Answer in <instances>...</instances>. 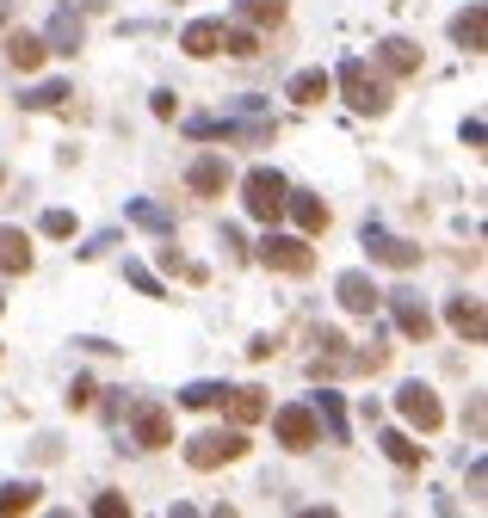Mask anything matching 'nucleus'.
I'll list each match as a JSON object with an SVG mask.
<instances>
[{
    "label": "nucleus",
    "mask_w": 488,
    "mask_h": 518,
    "mask_svg": "<svg viewBox=\"0 0 488 518\" xmlns=\"http://www.w3.org/2000/svg\"><path fill=\"white\" fill-rule=\"evenodd\" d=\"M278 352V340H272V333H254V346H248V358H272Z\"/></svg>",
    "instance_id": "obj_34"
},
{
    "label": "nucleus",
    "mask_w": 488,
    "mask_h": 518,
    "mask_svg": "<svg viewBox=\"0 0 488 518\" xmlns=\"http://www.w3.org/2000/svg\"><path fill=\"white\" fill-rule=\"evenodd\" d=\"M0 56H7L19 74H38V68H44V56H50V50H44V31H25V25H13L7 37H0Z\"/></svg>",
    "instance_id": "obj_9"
},
{
    "label": "nucleus",
    "mask_w": 488,
    "mask_h": 518,
    "mask_svg": "<svg viewBox=\"0 0 488 518\" xmlns=\"http://www.w3.org/2000/svg\"><path fill=\"white\" fill-rule=\"evenodd\" d=\"M396 414H402L408 426H421V432H439L445 407H439V395H433L427 383H402V389H396Z\"/></svg>",
    "instance_id": "obj_8"
},
{
    "label": "nucleus",
    "mask_w": 488,
    "mask_h": 518,
    "mask_svg": "<svg viewBox=\"0 0 488 518\" xmlns=\"http://www.w3.org/2000/svg\"><path fill=\"white\" fill-rule=\"evenodd\" d=\"M130 222H143V229H155V235H173V216L161 204H149V198H130Z\"/></svg>",
    "instance_id": "obj_26"
},
{
    "label": "nucleus",
    "mask_w": 488,
    "mask_h": 518,
    "mask_svg": "<svg viewBox=\"0 0 488 518\" xmlns=\"http://www.w3.org/2000/svg\"><path fill=\"white\" fill-rule=\"evenodd\" d=\"M223 50H229V56H241V62H254V56H260V31H254V25L223 31Z\"/></svg>",
    "instance_id": "obj_27"
},
{
    "label": "nucleus",
    "mask_w": 488,
    "mask_h": 518,
    "mask_svg": "<svg viewBox=\"0 0 488 518\" xmlns=\"http://www.w3.org/2000/svg\"><path fill=\"white\" fill-rule=\"evenodd\" d=\"M38 229H44L50 241H68V235H75V216H68V210H44V222H38Z\"/></svg>",
    "instance_id": "obj_31"
},
{
    "label": "nucleus",
    "mask_w": 488,
    "mask_h": 518,
    "mask_svg": "<svg viewBox=\"0 0 488 518\" xmlns=\"http://www.w3.org/2000/svg\"><path fill=\"white\" fill-rule=\"evenodd\" d=\"M266 414H272V407H266ZM272 438L285 444V451H316V444H322V420H316V407H309V401L278 407V414H272Z\"/></svg>",
    "instance_id": "obj_4"
},
{
    "label": "nucleus",
    "mask_w": 488,
    "mask_h": 518,
    "mask_svg": "<svg viewBox=\"0 0 488 518\" xmlns=\"http://www.w3.org/2000/svg\"><path fill=\"white\" fill-rule=\"evenodd\" d=\"M0 272H7V278L31 272V235L25 229H0Z\"/></svg>",
    "instance_id": "obj_20"
},
{
    "label": "nucleus",
    "mask_w": 488,
    "mask_h": 518,
    "mask_svg": "<svg viewBox=\"0 0 488 518\" xmlns=\"http://www.w3.org/2000/svg\"><path fill=\"white\" fill-rule=\"evenodd\" d=\"M383 303H390V315H396V327L408 333V340H433V309L421 303V296H408V290H390Z\"/></svg>",
    "instance_id": "obj_11"
},
{
    "label": "nucleus",
    "mask_w": 488,
    "mask_h": 518,
    "mask_svg": "<svg viewBox=\"0 0 488 518\" xmlns=\"http://www.w3.org/2000/svg\"><path fill=\"white\" fill-rule=\"evenodd\" d=\"M260 266L285 272V278H309V272H316V247H309V235H278V229H266Z\"/></svg>",
    "instance_id": "obj_3"
},
{
    "label": "nucleus",
    "mask_w": 488,
    "mask_h": 518,
    "mask_svg": "<svg viewBox=\"0 0 488 518\" xmlns=\"http://www.w3.org/2000/svg\"><path fill=\"white\" fill-rule=\"evenodd\" d=\"M124 278H130L136 290H143V296H167V290H161V278H155L149 266H136V259H124Z\"/></svg>",
    "instance_id": "obj_30"
},
{
    "label": "nucleus",
    "mask_w": 488,
    "mask_h": 518,
    "mask_svg": "<svg viewBox=\"0 0 488 518\" xmlns=\"http://www.w3.org/2000/svg\"><path fill=\"white\" fill-rule=\"evenodd\" d=\"M217 395H223V383H186L180 407H217Z\"/></svg>",
    "instance_id": "obj_29"
},
{
    "label": "nucleus",
    "mask_w": 488,
    "mask_h": 518,
    "mask_svg": "<svg viewBox=\"0 0 488 518\" xmlns=\"http://www.w3.org/2000/svg\"><path fill=\"white\" fill-rule=\"evenodd\" d=\"M62 99H68V81H44V87H31L19 105H25V111H56Z\"/></svg>",
    "instance_id": "obj_28"
},
{
    "label": "nucleus",
    "mask_w": 488,
    "mask_h": 518,
    "mask_svg": "<svg viewBox=\"0 0 488 518\" xmlns=\"http://www.w3.org/2000/svg\"><path fill=\"white\" fill-rule=\"evenodd\" d=\"M445 321H451V333H458V340H470V346H482V340H488V315H482V296H451Z\"/></svg>",
    "instance_id": "obj_12"
},
{
    "label": "nucleus",
    "mask_w": 488,
    "mask_h": 518,
    "mask_svg": "<svg viewBox=\"0 0 488 518\" xmlns=\"http://www.w3.org/2000/svg\"><path fill=\"white\" fill-rule=\"evenodd\" d=\"M316 420H328V438H334V444H346V414H340V395H334V389H322V395H316Z\"/></svg>",
    "instance_id": "obj_25"
},
{
    "label": "nucleus",
    "mask_w": 488,
    "mask_h": 518,
    "mask_svg": "<svg viewBox=\"0 0 488 518\" xmlns=\"http://www.w3.org/2000/svg\"><path fill=\"white\" fill-rule=\"evenodd\" d=\"M377 444H383V457H390L396 469H421V457H427V444H414L408 432H383Z\"/></svg>",
    "instance_id": "obj_22"
},
{
    "label": "nucleus",
    "mask_w": 488,
    "mask_h": 518,
    "mask_svg": "<svg viewBox=\"0 0 488 518\" xmlns=\"http://www.w3.org/2000/svg\"><path fill=\"white\" fill-rule=\"evenodd\" d=\"M334 296H340L346 315H371V309H383V290L371 284V272H340V278H334Z\"/></svg>",
    "instance_id": "obj_10"
},
{
    "label": "nucleus",
    "mask_w": 488,
    "mask_h": 518,
    "mask_svg": "<svg viewBox=\"0 0 488 518\" xmlns=\"http://www.w3.org/2000/svg\"><path fill=\"white\" fill-rule=\"evenodd\" d=\"M285 210L297 216L303 235H322V229H328V204H322L316 192H285Z\"/></svg>",
    "instance_id": "obj_19"
},
{
    "label": "nucleus",
    "mask_w": 488,
    "mask_h": 518,
    "mask_svg": "<svg viewBox=\"0 0 488 518\" xmlns=\"http://www.w3.org/2000/svg\"><path fill=\"white\" fill-rule=\"evenodd\" d=\"M68 407H93V377H75V389H68Z\"/></svg>",
    "instance_id": "obj_33"
},
{
    "label": "nucleus",
    "mask_w": 488,
    "mask_h": 518,
    "mask_svg": "<svg viewBox=\"0 0 488 518\" xmlns=\"http://www.w3.org/2000/svg\"><path fill=\"white\" fill-rule=\"evenodd\" d=\"M334 87L346 93V105H353V111H365V118H383V111H390V87L371 74L365 56H346V62L334 68Z\"/></svg>",
    "instance_id": "obj_1"
},
{
    "label": "nucleus",
    "mask_w": 488,
    "mask_h": 518,
    "mask_svg": "<svg viewBox=\"0 0 488 518\" xmlns=\"http://www.w3.org/2000/svg\"><path fill=\"white\" fill-rule=\"evenodd\" d=\"M0 185H7V173H0Z\"/></svg>",
    "instance_id": "obj_36"
},
{
    "label": "nucleus",
    "mask_w": 488,
    "mask_h": 518,
    "mask_svg": "<svg viewBox=\"0 0 488 518\" xmlns=\"http://www.w3.org/2000/svg\"><path fill=\"white\" fill-rule=\"evenodd\" d=\"M130 438L143 444V451H167L173 444V414L161 401H130Z\"/></svg>",
    "instance_id": "obj_6"
},
{
    "label": "nucleus",
    "mask_w": 488,
    "mask_h": 518,
    "mask_svg": "<svg viewBox=\"0 0 488 518\" xmlns=\"http://www.w3.org/2000/svg\"><path fill=\"white\" fill-rule=\"evenodd\" d=\"M235 19L241 25H278V19H285V0H235Z\"/></svg>",
    "instance_id": "obj_23"
},
{
    "label": "nucleus",
    "mask_w": 488,
    "mask_h": 518,
    "mask_svg": "<svg viewBox=\"0 0 488 518\" xmlns=\"http://www.w3.org/2000/svg\"><path fill=\"white\" fill-rule=\"evenodd\" d=\"M106 247H118V235H93V241L81 247V259H93V253H106Z\"/></svg>",
    "instance_id": "obj_35"
},
{
    "label": "nucleus",
    "mask_w": 488,
    "mask_h": 518,
    "mask_svg": "<svg viewBox=\"0 0 488 518\" xmlns=\"http://www.w3.org/2000/svg\"><path fill=\"white\" fill-rule=\"evenodd\" d=\"M124 512H130L124 494H99V500H93V518H124Z\"/></svg>",
    "instance_id": "obj_32"
},
{
    "label": "nucleus",
    "mask_w": 488,
    "mask_h": 518,
    "mask_svg": "<svg viewBox=\"0 0 488 518\" xmlns=\"http://www.w3.org/2000/svg\"><path fill=\"white\" fill-rule=\"evenodd\" d=\"M285 173H272V167H254L248 179H241V204H248V216H260V222H278L285 216Z\"/></svg>",
    "instance_id": "obj_5"
},
{
    "label": "nucleus",
    "mask_w": 488,
    "mask_h": 518,
    "mask_svg": "<svg viewBox=\"0 0 488 518\" xmlns=\"http://www.w3.org/2000/svg\"><path fill=\"white\" fill-rule=\"evenodd\" d=\"M451 44L470 50V56H482V50H488V13H482V0H470V7L451 19Z\"/></svg>",
    "instance_id": "obj_15"
},
{
    "label": "nucleus",
    "mask_w": 488,
    "mask_h": 518,
    "mask_svg": "<svg viewBox=\"0 0 488 518\" xmlns=\"http://www.w3.org/2000/svg\"><path fill=\"white\" fill-rule=\"evenodd\" d=\"M377 68H390V74H421V44H408V37H383V44H377Z\"/></svg>",
    "instance_id": "obj_18"
},
{
    "label": "nucleus",
    "mask_w": 488,
    "mask_h": 518,
    "mask_svg": "<svg viewBox=\"0 0 488 518\" xmlns=\"http://www.w3.org/2000/svg\"><path fill=\"white\" fill-rule=\"evenodd\" d=\"M334 93V74L328 68H303V74H291V99L297 105H322Z\"/></svg>",
    "instance_id": "obj_21"
},
{
    "label": "nucleus",
    "mask_w": 488,
    "mask_h": 518,
    "mask_svg": "<svg viewBox=\"0 0 488 518\" xmlns=\"http://www.w3.org/2000/svg\"><path fill=\"white\" fill-rule=\"evenodd\" d=\"M81 37H87V25L62 7V13L50 19V31H44V50H50V56H75V50H81Z\"/></svg>",
    "instance_id": "obj_16"
},
{
    "label": "nucleus",
    "mask_w": 488,
    "mask_h": 518,
    "mask_svg": "<svg viewBox=\"0 0 488 518\" xmlns=\"http://www.w3.org/2000/svg\"><path fill=\"white\" fill-rule=\"evenodd\" d=\"M180 50H186V56H198V62H204V56H217V50H223V19H192V25L180 31Z\"/></svg>",
    "instance_id": "obj_17"
},
{
    "label": "nucleus",
    "mask_w": 488,
    "mask_h": 518,
    "mask_svg": "<svg viewBox=\"0 0 488 518\" xmlns=\"http://www.w3.org/2000/svg\"><path fill=\"white\" fill-rule=\"evenodd\" d=\"M235 457H248V426H211V432L186 438V463L192 469H223Z\"/></svg>",
    "instance_id": "obj_2"
},
{
    "label": "nucleus",
    "mask_w": 488,
    "mask_h": 518,
    "mask_svg": "<svg viewBox=\"0 0 488 518\" xmlns=\"http://www.w3.org/2000/svg\"><path fill=\"white\" fill-rule=\"evenodd\" d=\"M217 401H223L229 426H254V420H266V407H272V401H266V389H229V383H223V395H217Z\"/></svg>",
    "instance_id": "obj_14"
},
{
    "label": "nucleus",
    "mask_w": 488,
    "mask_h": 518,
    "mask_svg": "<svg viewBox=\"0 0 488 518\" xmlns=\"http://www.w3.org/2000/svg\"><path fill=\"white\" fill-rule=\"evenodd\" d=\"M31 506H38V481H7V488H0V518L31 512Z\"/></svg>",
    "instance_id": "obj_24"
},
{
    "label": "nucleus",
    "mask_w": 488,
    "mask_h": 518,
    "mask_svg": "<svg viewBox=\"0 0 488 518\" xmlns=\"http://www.w3.org/2000/svg\"><path fill=\"white\" fill-rule=\"evenodd\" d=\"M235 179V167L223 161V155H198L192 167H186V185H192V192L198 198H223V185Z\"/></svg>",
    "instance_id": "obj_13"
},
{
    "label": "nucleus",
    "mask_w": 488,
    "mask_h": 518,
    "mask_svg": "<svg viewBox=\"0 0 488 518\" xmlns=\"http://www.w3.org/2000/svg\"><path fill=\"white\" fill-rule=\"evenodd\" d=\"M365 247H371L377 266H396V272H414V266H421V247L402 241V235H390L383 222H365Z\"/></svg>",
    "instance_id": "obj_7"
}]
</instances>
